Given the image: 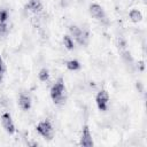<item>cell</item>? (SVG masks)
I'll return each mask as SVG.
<instances>
[{
  "label": "cell",
  "instance_id": "16",
  "mask_svg": "<svg viewBox=\"0 0 147 147\" xmlns=\"http://www.w3.org/2000/svg\"><path fill=\"white\" fill-rule=\"evenodd\" d=\"M123 57L126 60V62H132V57H131V55H130L129 52H124L123 53Z\"/></svg>",
  "mask_w": 147,
  "mask_h": 147
},
{
  "label": "cell",
  "instance_id": "1",
  "mask_svg": "<svg viewBox=\"0 0 147 147\" xmlns=\"http://www.w3.org/2000/svg\"><path fill=\"white\" fill-rule=\"evenodd\" d=\"M64 94H65V87L63 79L59 78L57 82L51 88V98L55 103H61L64 100Z\"/></svg>",
  "mask_w": 147,
  "mask_h": 147
},
{
  "label": "cell",
  "instance_id": "2",
  "mask_svg": "<svg viewBox=\"0 0 147 147\" xmlns=\"http://www.w3.org/2000/svg\"><path fill=\"white\" fill-rule=\"evenodd\" d=\"M37 131H38L44 138H47V139H52V138H53V134H54L53 126H52L51 122L47 121V119L41 121V122L37 125Z\"/></svg>",
  "mask_w": 147,
  "mask_h": 147
},
{
  "label": "cell",
  "instance_id": "13",
  "mask_svg": "<svg viewBox=\"0 0 147 147\" xmlns=\"http://www.w3.org/2000/svg\"><path fill=\"white\" fill-rule=\"evenodd\" d=\"M63 44L68 49H72L74 48V41L69 36H63Z\"/></svg>",
  "mask_w": 147,
  "mask_h": 147
},
{
  "label": "cell",
  "instance_id": "12",
  "mask_svg": "<svg viewBox=\"0 0 147 147\" xmlns=\"http://www.w3.org/2000/svg\"><path fill=\"white\" fill-rule=\"evenodd\" d=\"M69 31H70V33H71L75 38H77V37L82 33V29H79L77 25H70V26H69Z\"/></svg>",
  "mask_w": 147,
  "mask_h": 147
},
{
  "label": "cell",
  "instance_id": "20",
  "mask_svg": "<svg viewBox=\"0 0 147 147\" xmlns=\"http://www.w3.org/2000/svg\"><path fill=\"white\" fill-rule=\"evenodd\" d=\"M1 80H2V76H1V74H0V83H1Z\"/></svg>",
  "mask_w": 147,
  "mask_h": 147
},
{
  "label": "cell",
  "instance_id": "6",
  "mask_svg": "<svg viewBox=\"0 0 147 147\" xmlns=\"http://www.w3.org/2000/svg\"><path fill=\"white\" fill-rule=\"evenodd\" d=\"M90 13H91V15H92L93 17H95V18H98V20H103V18H106L105 11H103L102 7H101L100 5H98V3H92V5L90 6Z\"/></svg>",
  "mask_w": 147,
  "mask_h": 147
},
{
  "label": "cell",
  "instance_id": "11",
  "mask_svg": "<svg viewBox=\"0 0 147 147\" xmlns=\"http://www.w3.org/2000/svg\"><path fill=\"white\" fill-rule=\"evenodd\" d=\"M38 76H39V79L41 82H47L49 79V74H48V70L47 69H41L39 71V75Z\"/></svg>",
  "mask_w": 147,
  "mask_h": 147
},
{
  "label": "cell",
  "instance_id": "18",
  "mask_svg": "<svg viewBox=\"0 0 147 147\" xmlns=\"http://www.w3.org/2000/svg\"><path fill=\"white\" fill-rule=\"evenodd\" d=\"M138 67H139V69L142 71L144 70V68H145V64H144V61H140L139 63H138Z\"/></svg>",
  "mask_w": 147,
  "mask_h": 147
},
{
  "label": "cell",
  "instance_id": "9",
  "mask_svg": "<svg viewBox=\"0 0 147 147\" xmlns=\"http://www.w3.org/2000/svg\"><path fill=\"white\" fill-rule=\"evenodd\" d=\"M129 16H130V20L132 22H140L141 18H142V14L138 10V9H132L130 13H129Z\"/></svg>",
  "mask_w": 147,
  "mask_h": 147
},
{
  "label": "cell",
  "instance_id": "10",
  "mask_svg": "<svg viewBox=\"0 0 147 147\" xmlns=\"http://www.w3.org/2000/svg\"><path fill=\"white\" fill-rule=\"evenodd\" d=\"M67 68L71 71H75V70H78L80 68V64L77 60H71V61L67 62Z\"/></svg>",
  "mask_w": 147,
  "mask_h": 147
},
{
  "label": "cell",
  "instance_id": "4",
  "mask_svg": "<svg viewBox=\"0 0 147 147\" xmlns=\"http://www.w3.org/2000/svg\"><path fill=\"white\" fill-rule=\"evenodd\" d=\"M1 124H2L3 129H5L9 134H13V133L15 132V125H14V123H13L11 116H10L8 113L2 114V116H1Z\"/></svg>",
  "mask_w": 147,
  "mask_h": 147
},
{
  "label": "cell",
  "instance_id": "15",
  "mask_svg": "<svg viewBox=\"0 0 147 147\" xmlns=\"http://www.w3.org/2000/svg\"><path fill=\"white\" fill-rule=\"evenodd\" d=\"M7 32V24L5 22H0V36L6 34Z\"/></svg>",
  "mask_w": 147,
  "mask_h": 147
},
{
  "label": "cell",
  "instance_id": "7",
  "mask_svg": "<svg viewBox=\"0 0 147 147\" xmlns=\"http://www.w3.org/2000/svg\"><path fill=\"white\" fill-rule=\"evenodd\" d=\"M18 105H20L21 109L29 110L30 107H31V99L25 94H21L20 98H18Z\"/></svg>",
  "mask_w": 147,
  "mask_h": 147
},
{
  "label": "cell",
  "instance_id": "3",
  "mask_svg": "<svg viewBox=\"0 0 147 147\" xmlns=\"http://www.w3.org/2000/svg\"><path fill=\"white\" fill-rule=\"evenodd\" d=\"M96 105H98V108L100 110H106L107 109V106H108V101H109V95L107 93V91L102 90L100 91L98 94H96Z\"/></svg>",
  "mask_w": 147,
  "mask_h": 147
},
{
  "label": "cell",
  "instance_id": "8",
  "mask_svg": "<svg viewBox=\"0 0 147 147\" xmlns=\"http://www.w3.org/2000/svg\"><path fill=\"white\" fill-rule=\"evenodd\" d=\"M26 9L31 10V11H34V13H38L42 9V5H41V1L40 0H29L28 5L25 6Z\"/></svg>",
  "mask_w": 147,
  "mask_h": 147
},
{
  "label": "cell",
  "instance_id": "14",
  "mask_svg": "<svg viewBox=\"0 0 147 147\" xmlns=\"http://www.w3.org/2000/svg\"><path fill=\"white\" fill-rule=\"evenodd\" d=\"M8 18V13L5 9H0V22H6Z\"/></svg>",
  "mask_w": 147,
  "mask_h": 147
},
{
  "label": "cell",
  "instance_id": "5",
  "mask_svg": "<svg viewBox=\"0 0 147 147\" xmlns=\"http://www.w3.org/2000/svg\"><path fill=\"white\" fill-rule=\"evenodd\" d=\"M79 144L82 146H85V147H91L93 146V139H92V134L90 132V129L87 125H85L83 127V132H82V136H80V141Z\"/></svg>",
  "mask_w": 147,
  "mask_h": 147
},
{
  "label": "cell",
  "instance_id": "17",
  "mask_svg": "<svg viewBox=\"0 0 147 147\" xmlns=\"http://www.w3.org/2000/svg\"><path fill=\"white\" fill-rule=\"evenodd\" d=\"M117 42H118V47H121V48H124L125 47V41L123 40V38H118Z\"/></svg>",
  "mask_w": 147,
  "mask_h": 147
},
{
  "label": "cell",
  "instance_id": "19",
  "mask_svg": "<svg viewBox=\"0 0 147 147\" xmlns=\"http://www.w3.org/2000/svg\"><path fill=\"white\" fill-rule=\"evenodd\" d=\"M3 71V62H2V59L0 56V74Z\"/></svg>",
  "mask_w": 147,
  "mask_h": 147
}]
</instances>
